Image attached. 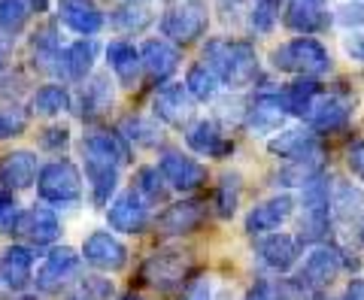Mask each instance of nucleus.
<instances>
[{
	"label": "nucleus",
	"instance_id": "2eb2a0df",
	"mask_svg": "<svg viewBox=\"0 0 364 300\" xmlns=\"http://www.w3.org/2000/svg\"><path fill=\"white\" fill-rule=\"evenodd\" d=\"M203 218H207V203L203 200H179V203H170L167 210L158 215L155 227L161 230L164 237H182V234L198 230Z\"/></svg>",
	"mask_w": 364,
	"mask_h": 300
},
{
	"label": "nucleus",
	"instance_id": "a18cd8bd",
	"mask_svg": "<svg viewBox=\"0 0 364 300\" xmlns=\"http://www.w3.org/2000/svg\"><path fill=\"white\" fill-rule=\"evenodd\" d=\"M179 300H213V279L210 276H198V279H191Z\"/></svg>",
	"mask_w": 364,
	"mask_h": 300
},
{
	"label": "nucleus",
	"instance_id": "c03bdc74",
	"mask_svg": "<svg viewBox=\"0 0 364 300\" xmlns=\"http://www.w3.org/2000/svg\"><path fill=\"white\" fill-rule=\"evenodd\" d=\"M18 213H21V210H18V203H16V198H13V191L0 188V230H13Z\"/></svg>",
	"mask_w": 364,
	"mask_h": 300
},
{
	"label": "nucleus",
	"instance_id": "ddd939ff",
	"mask_svg": "<svg viewBox=\"0 0 364 300\" xmlns=\"http://www.w3.org/2000/svg\"><path fill=\"white\" fill-rule=\"evenodd\" d=\"M286 107L279 103V95H258L243 115V124L252 136H277L279 128L286 124Z\"/></svg>",
	"mask_w": 364,
	"mask_h": 300
},
{
	"label": "nucleus",
	"instance_id": "a878e982",
	"mask_svg": "<svg viewBox=\"0 0 364 300\" xmlns=\"http://www.w3.org/2000/svg\"><path fill=\"white\" fill-rule=\"evenodd\" d=\"M328 25V6L325 0H289L286 6V28L298 33H316Z\"/></svg>",
	"mask_w": 364,
	"mask_h": 300
},
{
	"label": "nucleus",
	"instance_id": "b1692460",
	"mask_svg": "<svg viewBox=\"0 0 364 300\" xmlns=\"http://www.w3.org/2000/svg\"><path fill=\"white\" fill-rule=\"evenodd\" d=\"M349 115H352L349 100H343L340 95H328V97H316L313 109L306 112V122H310L313 131L331 134V131L343 128V124L349 122Z\"/></svg>",
	"mask_w": 364,
	"mask_h": 300
},
{
	"label": "nucleus",
	"instance_id": "8fccbe9b",
	"mask_svg": "<svg viewBox=\"0 0 364 300\" xmlns=\"http://www.w3.org/2000/svg\"><path fill=\"white\" fill-rule=\"evenodd\" d=\"M246 300H277L273 297V285L270 282H255L252 291L246 294Z\"/></svg>",
	"mask_w": 364,
	"mask_h": 300
},
{
	"label": "nucleus",
	"instance_id": "3c124183",
	"mask_svg": "<svg viewBox=\"0 0 364 300\" xmlns=\"http://www.w3.org/2000/svg\"><path fill=\"white\" fill-rule=\"evenodd\" d=\"M340 300H364V279H349Z\"/></svg>",
	"mask_w": 364,
	"mask_h": 300
},
{
	"label": "nucleus",
	"instance_id": "39448f33",
	"mask_svg": "<svg viewBox=\"0 0 364 300\" xmlns=\"http://www.w3.org/2000/svg\"><path fill=\"white\" fill-rule=\"evenodd\" d=\"M207 21H210L207 4H200V0H186V4H176L164 13L161 33L170 40H176V43H191L207 31Z\"/></svg>",
	"mask_w": 364,
	"mask_h": 300
},
{
	"label": "nucleus",
	"instance_id": "a19ab883",
	"mask_svg": "<svg viewBox=\"0 0 364 300\" xmlns=\"http://www.w3.org/2000/svg\"><path fill=\"white\" fill-rule=\"evenodd\" d=\"M277 9H279L277 0H255L252 16H249V21H252V28H255L258 33L273 31V25H277Z\"/></svg>",
	"mask_w": 364,
	"mask_h": 300
},
{
	"label": "nucleus",
	"instance_id": "4be33fe9",
	"mask_svg": "<svg viewBox=\"0 0 364 300\" xmlns=\"http://www.w3.org/2000/svg\"><path fill=\"white\" fill-rule=\"evenodd\" d=\"M140 61H143V70L152 82H164L176 73L179 67V49L170 45L167 40H146L143 49H140Z\"/></svg>",
	"mask_w": 364,
	"mask_h": 300
},
{
	"label": "nucleus",
	"instance_id": "f257e3e1",
	"mask_svg": "<svg viewBox=\"0 0 364 300\" xmlns=\"http://www.w3.org/2000/svg\"><path fill=\"white\" fill-rule=\"evenodd\" d=\"M203 64L228 88H246L258 76V55L243 40H210L203 45Z\"/></svg>",
	"mask_w": 364,
	"mask_h": 300
},
{
	"label": "nucleus",
	"instance_id": "6ab92c4d",
	"mask_svg": "<svg viewBox=\"0 0 364 300\" xmlns=\"http://www.w3.org/2000/svg\"><path fill=\"white\" fill-rule=\"evenodd\" d=\"M37 155L28 152V149H16L0 161V186L6 191H21L31 188L37 182Z\"/></svg>",
	"mask_w": 364,
	"mask_h": 300
},
{
	"label": "nucleus",
	"instance_id": "bb28decb",
	"mask_svg": "<svg viewBox=\"0 0 364 300\" xmlns=\"http://www.w3.org/2000/svg\"><path fill=\"white\" fill-rule=\"evenodd\" d=\"M95 55H97V45L91 37L76 40L73 45H67L61 52V61H58V73H64L70 82H85V76L91 73L95 67Z\"/></svg>",
	"mask_w": 364,
	"mask_h": 300
},
{
	"label": "nucleus",
	"instance_id": "ea45409f",
	"mask_svg": "<svg viewBox=\"0 0 364 300\" xmlns=\"http://www.w3.org/2000/svg\"><path fill=\"white\" fill-rule=\"evenodd\" d=\"M28 128V115L18 107H0V140H9V136L25 134Z\"/></svg>",
	"mask_w": 364,
	"mask_h": 300
},
{
	"label": "nucleus",
	"instance_id": "7ed1b4c3",
	"mask_svg": "<svg viewBox=\"0 0 364 300\" xmlns=\"http://www.w3.org/2000/svg\"><path fill=\"white\" fill-rule=\"evenodd\" d=\"M301 218H298V243H318L331 225V186L325 173L301 188Z\"/></svg>",
	"mask_w": 364,
	"mask_h": 300
},
{
	"label": "nucleus",
	"instance_id": "a211bd4d",
	"mask_svg": "<svg viewBox=\"0 0 364 300\" xmlns=\"http://www.w3.org/2000/svg\"><path fill=\"white\" fill-rule=\"evenodd\" d=\"M152 112H155V119L173 124V128H182L191 119V95L186 91V85L158 88L152 97Z\"/></svg>",
	"mask_w": 364,
	"mask_h": 300
},
{
	"label": "nucleus",
	"instance_id": "c756f323",
	"mask_svg": "<svg viewBox=\"0 0 364 300\" xmlns=\"http://www.w3.org/2000/svg\"><path fill=\"white\" fill-rule=\"evenodd\" d=\"M112 100H116V88H112V79L107 73L91 76V82L82 88V119H97L104 115Z\"/></svg>",
	"mask_w": 364,
	"mask_h": 300
},
{
	"label": "nucleus",
	"instance_id": "f3484780",
	"mask_svg": "<svg viewBox=\"0 0 364 300\" xmlns=\"http://www.w3.org/2000/svg\"><path fill=\"white\" fill-rule=\"evenodd\" d=\"M186 143L191 152L207 155V158H228L234 152V143L222 134V128L213 119H198L195 124H188Z\"/></svg>",
	"mask_w": 364,
	"mask_h": 300
},
{
	"label": "nucleus",
	"instance_id": "473e14b6",
	"mask_svg": "<svg viewBox=\"0 0 364 300\" xmlns=\"http://www.w3.org/2000/svg\"><path fill=\"white\" fill-rule=\"evenodd\" d=\"M70 109V91H67L64 85H43L33 91L31 97V112L33 115H61Z\"/></svg>",
	"mask_w": 364,
	"mask_h": 300
},
{
	"label": "nucleus",
	"instance_id": "aec40b11",
	"mask_svg": "<svg viewBox=\"0 0 364 300\" xmlns=\"http://www.w3.org/2000/svg\"><path fill=\"white\" fill-rule=\"evenodd\" d=\"M119 170L122 167L109 164L104 158L85 155V182H88V194L95 206H109V198L119 188Z\"/></svg>",
	"mask_w": 364,
	"mask_h": 300
},
{
	"label": "nucleus",
	"instance_id": "de8ad7c7",
	"mask_svg": "<svg viewBox=\"0 0 364 300\" xmlns=\"http://www.w3.org/2000/svg\"><path fill=\"white\" fill-rule=\"evenodd\" d=\"M343 52L352 58V61H358L364 64V31H352L349 37H343Z\"/></svg>",
	"mask_w": 364,
	"mask_h": 300
},
{
	"label": "nucleus",
	"instance_id": "5fc2aeb1",
	"mask_svg": "<svg viewBox=\"0 0 364 300\" xmlns=\"http://www.w3.org/2000/svg\"><path fill=\"white\" fill-rule=\"evenodd\" d=\"M25 300H33V297H25Z\"/></svg>",
	"mask_w": 364,
	"mask_h": 300
},
{
	"label": "nucleus",
	"instance_id": "5701e85b",
	"mask_svg": "<svg viewBox=\"0 0 364 300\" xmlns=\"http://www.w3.org/2000/svg\"><path fill=\"white\" fill-rule=\"evenodd\" d=\"M33 261H37V255L28 246L4 249V255H0V279H4V285L13 288V291H21L33 279Z\"/></svg>",
	"mask_w": 364,
	"mask_h": 300
},
{
	"label": "nucleus",
	"instance_id": "49530a36",
	"mask_svg": "<svg viewBox=\"0 0 364 300\" xmlns=\"http://www.w3.org/2000/svg\"><path fill=\"white\" fill-rule=\"evenodd\" d=\"M346 164H349V170L364 182V140H355V143L346 149Z\"/></svg>",
	"mask_w": 364,
	"mask_h": 300
},
{
	"label": "nucleus",
	"instance_id": "58836bf2",
	"mask_svg": "<svg viewBox=\"0 0 364 300\" xmlns=\"http://www.w3.org/2000/svg\"><path fill=\"white\" fill-rule=\"evenodd\" d=\"M149 21H152V9L136 4V0H128V4H122L116 13H112V25H116L119 31H124V33L143 31Z\"/></svg>",
	"mask_w": 364,
	"mask_h": 300
},
{
	"label": "nucleus",
	"instance_id": "6e6d98bb",
	"mask_svg": "<svg viewBox=\"0 0 364 300\" xmlns=\"http://www.w3.org/2000/svg\"><path fill=\"white\" fill-rule=\"evenodd\" d=\"M136 4H140V0H136Z\"/></svg>",
	"mask_w": 364,
	"mask_h": 300
},
{
	"label": "nucleus",
	"instance_id": "f03ea898",
	"mask_svg": "<svg viewBox=\"0 0 364 300\" xmlns=\"http://www.w3.org/2000/svg\"><path fill=\"white\" fill-rule=\"evenodd\" d=\"M270 61L282 73H298L301 79H318L331 70V55L318 40L313 37H298L291 43H282L273 49Z\"/></svg>",
	"mask_w": 364,
	"mask_h": 300
},
{
	"label": "nucleus",
	"instance_id": "c85d7f7f",
	"mask_svg": "<svg viewBox=\"0 0 364 300\" xmlns=\"http://www.w3.org/2000/svg\"><path fill=\"white\" fill-rule=\"evenodd\" d=\"M107 61H109V70L119 76L122 85H134L136 79H140V70H143L140 49H134L131 43L112 40V43L107 45Z\"/></svg>",
	"mask_w": 364,
	"mask_h": 300
},
{
	"label": "nucleus",
	"instance_id": "0eeeda50",
	"mask_svg": "<svg viewBox=\"0 0 364 300\" xmlns=\"http://www.w3.org/2000/svg\"><path fill=\"white\" fill-rule=\"evenodd\" d=\"M107 222L112 230H119V234H143V230L152 225L149 203H146L134 188L122 191L107 206Z\"/></svg>",
	"mask_w": 364,
	"mask_h": 300
},
{
	"label": "nucleus",
	"instance_id": "4c0bfd02",
	"mask_svg": "<svg viewBox=\"0 0 364 300\" xmlns=\"http://www.w3.org/2000/svg\"><path fill=\"white\" fill-rule=\"evenodd\" d=\"M134 182H136L134 191L140 194V198L149 206L167 200V182H164V176H161V170H158V167H140V170H136Z\"/></svg>",
	"mask_w": 364,
	"mask_h": 300
},
{
	"label": "nucleus",
	"instance_id": "4468645a",
	"mask_svg": "<svg viewBox=\"0 0 364 300\" xmlns=\"http://www.w3.org/2000/svg\"><path fill=\"white\" fill-rule=\"evenodd\" d=\"M255 255L264 261V267L277 270V273H289L301 258V243L294 234H264L255 243Z\"/></svg>",
	"mask_w": 364,
	"mask_h": 300
},
{
	"label": "nucleus",
	"instance_id": "7c9ffc66",
	"mask_svg": "<svg viewBox=\"0 0 364 300\" xmlns=\"http://www.w3.org/2000/svg\"><path fill=\"white\" fill-rule=\"evenodd\" d=\"M277 95H279V103L286 107L289 115H306L318 97V82L316 79H298V82L286 85L282 91H277Z\"/></svg>",
	"mask_w": 364,
	"mask_h": 300
},
{
	"label": "nucleus",
	"instance_id": "9b49d317",
	"mask_svg": "<svg viewBox=\"0 0 364 300\" xmlns=\"http://www.w3.org/2000/svg\"><path fill=\"white\" fill-rule=\"evenodd\" d=\"M340 270H343V255L334 246H313V252L306 255L304 267H301V285L304 288H328L331 285Z\"/></svg>",
	"mask_w": 364,
	"mask_h": 300
},
{
	"label": "nucleus",
	"instance_id": "f704fd0d",
	"mask_svg": "<svg viewBox=\"0 0 364 300\" xmlns=\"http://www.w3.org/2000/svg\"><path fill=\"white\" fill-rule=\"evenodd\" d=\"M119 136L124 143H134V146H155L161 140V131L152 119H143V115H128L122 124H119Z\"/></svg>",
	"mask_w": 364,
	"mask_h": 300
},
{
	"label": "nucleus",
	"instance_id": "412c9836",
	"mask_svg": "<svg viewBox=\"0 0 364 300\" xmlns=\"http://www.w3.org/2000/svg\"><path fill=\"white\" fill-rule=\"evenodd\" d=\"M58 18L82 37H95L104 28V13L95 0H58Z\"/></svg>",
	"mask_w": 364,
	"mask_h": 300
},
{
	"label": "nucleus",
	"instance_id": "79ce46f5",
	"mask_svg": "<svg viewBox=\"0 0 364 300\" xmlns=\"http://www.w3.org/2000/svg\"><path fill=\"white\" fill-rule=\"evenodd\" d=\"M334 18H337V25H343V28L364 25V0H346V4H340L334 9Z\"/></svg>",
	"mask_w": 364,
	"mask_h": 300
},
{
	"label": "nucleus",
	"instance_id": "603ef678",
	"mask_svg": "<svg viewBox=\"0 0 364 300\" xmlns=\"http://www.w3.org/2000/svg\"><path fill=\"white\" fill-rule=\"evenodd\" d=\"M67 300H85V297H82V294H79V291H76V294H70V297H67Z\"/></svg>",
	"mask_w": 364,
	"mask_h": 300
},
{
	"label": "nucleus",
	"instance_id": "f8f14e48",
	"mask_svg": "<svg viewBox=\"0 0 364 300\" xmlns=\"http://www.w3.org/2000/svg\"><path fill=\"white\" fill-rule=\"evenodd\" d=\"M9 234L25 237L33 246H46V243H55V240L61 237V222H58V215L52 210H46V206H31V210L18 213Z\"/></svg>",
	"mask_w": 364,
	"mask_h": 300
},
{
	"label": "nucleus",
	"instance_id": "cd10ccee",
	"mask_svg": "<svg viewBox=\"0 0 364 300\" xmlns=\"http://www.w3.org/2000/svg\"><path fill=\"white\" fill-rule=\"evenodd\" d=\"M82 155L104 158V161H109V164L124 167V164H128V158H131V149H128V143H124L119 134L95 131V134H88L82 140Z\"/></svg>",
	"mask_w": 364,
	"mask_h": 300
},
{
	"label": "nucleus",
	"instance_id": "393cba45",
	"mask_svg": "<svg viewBox=\"0 0 364 300\" xmlns=\"http://www.w3.org/2000/svg\"><path fill=\"white\" fill-rule=\"evenodd\" d=\"M270 155L277 158H286V161H301V158H310L318 152V140L313 131H304V128H289L277 136H270Z\"/></svg>",
	"mask_w": 364,
	"mask_h": 300
},
{
	"label": "nucleus",
	"instance_id": "72a5a7b5",
	"mask_svg": "<svg viewBox=\"0 0 364 300\" xmlns=\"http://www.w3.org/2000/svg\"><path fill=\"white\" fill-rule=\"evenodd\" d=\"M40 4L43 0H0V31L6 33L25 31V25L37 13Z\"/></svg>",
	"mask_w": 364,
	"mask_h": 300
},
{
	"label": "nucleus",
	"instance_id": "e433bc0d",
	"mask_svg": "<svg viewBox=\"0 0 364 300\" xmlns=\"http://www.w3.org/2000/svg\"><path fill=\"white\" fill-rule=\"evenodd\" d=\"M240 194H243V182H240V173H225L219 188H215V213L219 218H231L240 206Z\"/></svg>",
	"mask_w": 364,
	"mask_h": 300
},
{
	"label": "nucleus",
	"instance_id": "c9c22d12",
	"mask_svg": "<svg viewBox=\"0 0 364 300\" xmlns=\"http://www.w3.org/2000/svg\"><path fill=\"white\" fill-rule=\"evenodd\" d=\"M219 85H222L219 76H215L203 61L191 67L188 76H186V91L191 95V100H200V103H207L219 95Z\"/></svg>",
	"mask_w": 364,
	"mask_h": 300
},
{
	"label": "nucleus",
	"instance_id": "9d476101",
	"mask_svg": "<svg viewBox=\"0 0 364 300\" xmlns=\"http://www.w3.org/2000/svg\"><path fill=\"white\" fill-rule=\"evenodd\" d=\"M82 258L91 264V267L116 273L128 264V249H124L122 240L116 234H109V230H95V234L85 237V243H82Z\"/></svg>",
	"mask_w": 364,
	"mask_h": 300
},
{
	"label": "nucleus",
	"instance_id": "20e7f679",
	"mask_svg": "<svg viewBox=\"0 0 364 300\" xmlns=\"http://www.w3.org/2000/svg\"><path fill=\"white\" fill-rule=\"evenodd\" d=\"M37 191L46 203H58V206L76 203L82 198V176H79V167L73 161H64V158L46 164L37 176Z\"/></svg>",
	"mask_w": 364,
	"mask_h": 300
},
{
	"label": "nucleus",
	"instance_id": "6e6552de",
	"mask_svg": "<svg viewBox=\"0 0 364 300\" xmlns=\"http://www.w3.org/2000/svg\"><path fill=\"white\" fill-rule=\"evenodd\" d=\"M158 170H161V176L170 188L176 191H198L203 182H207V167L195 161L191 155H182L176 149H167L158 158Z\"/></svg>",
	"mask_w": 364,
	"mask_h": 300
},
{
	"label": "nucleus",
	"instance_id": "dca6fc26",
	"mask_svg": "<svg viewBox=\"0 0 364 300\" xmlns=\"http://www.w3.org/2000/svg\"><path fill=\"white\" fill-rule=\"evenodd\" d=\"M291 213H294V198L291 194H277V198H270V200H264V203H258V206H252L249 210V215H246V230L249 234H273L282 222H289L291 218Z\"/></svg>",
	"mask_w": 364,
	"mask_h": 300
},
{
	"label": "nucleus",
	"instance_id": "37998d69",
	"mask_svg": "<svg viewBox=\"0 0 364 300\" xmlns=\"http://www.w3.org/2000/svg\"><path fill=\"white\" fill-rule=\"evenodd\" d=\"M79 294L85 300H109L112 297V282L100 279V276H85V282L79 285Z\"/></svg>",
	"mask_w": 364,
	"mask_h": 300
},
{
	"label": "nucleus",
	"instance_id": "423d86ee",
	"mask_svg": "<svg viewBox=\"0 0 364 300\" xmlns=\"http://www.w3.org/2000/svg\"><path fill=\"white\" fill-rule=\"evenodd\" d=\"M79 264H82V252H76L70 246H58V249H52L49 255L43 258V264L37 267V276H33V282H37L40 291L55 294L79 273Z\"/></svg>",
	"mask_w": 364,
	"mask_h": 300
},
{
	"label": "nucleus",
	"instance_id": "2f4dec72",
	"mask_svg": "<svg viewBox=\"0 0 364 300\" xmlns=\"http://www.w3.org/2000/svg\"><path fill=\"white\" fill-rule=\"evenodd\" d=\"M322 152H316L310 158H301V161H289L286 170L277 173V186H286V188H304L306 182H313L316 176H322Z\"/></svg>",
	"mask_w": 364,
	"mask_h": 300
},
{
	"label": "nucleus",
	"instance_id": "864d4df0",
	"mask_svg": "<svg viewBox=\"0 0 364 300\" xmlns=\"http://www.w3.org/2000/svg\"><path fill=\"white\" fill-rule=\"evenodd\" d=\"M122 300H143V297H136V294H128V297H122Z\"/></svg>",
	"mask_w": 364,
	"mask_h": 300
},
{
	"label": "nucleus",
	"instance_id": "1a4fd4ad",
	"mask_svg": "<svg viewBox=\"0 0 364 300\" xmlns=\"http://www.w3.org/2000/svg\"><path fill=\"white\" fill-rule=\"evenodd\" d=\"M188 270V255L176 249H164V252H152L143 264V279L149 282L158 291H170V288L182 285V276Z\"/></svg>",
	"mask_w": 364,
	"mask_h": 300
},
{
	"label": "nucleus",
	"instance_id": "09e8293b",
	"mask_svg": "<svg viewBox=\"0 0 364 300\" xmlns=\"http://www.w3.org/2000/svg\"><path fill=\"white\" fill-rule=\"evenodd\" d=\"M67 143H70V131L67 128H49L43 134V146H49V149H64Z\"/></svg>",
	"mask_w": 364,
	"mask_h": 300
}]
</instances>
